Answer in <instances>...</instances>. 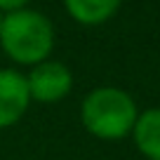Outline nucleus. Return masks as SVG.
Segmentation results:
<instances>
[{"mask_svg":"<svg viewBox=\"0 0 160 160\" xmlns=\"http://www.w3.org/2000/svg\"><path fill=\"white\" fill-rule=\"evenodd\" d=\"M0 47L19 66H35L54 50V24L38 10L21 7L5 12L0 24Z\"/></svg>","mask_w":160,"mask_h":160,"instance_id":"obj_1","label":"nucleus"},{"mask_svg":"<svg viewBox=\"0 0 160 160\" xmlns=\"http://www.w3.org/2000/svg\"><path fill=\"white\" fill-rule=\"evenodd\" d=\"M31 106L26 75L17 68H0V130L17 125Z\"/></svg>","mask_w":160,"mask_h":160,"instance_id":"obj_4","label":"nucleus"},{"mask_svg":"<svg viewBox=\"0 0 160 160\" xmlns=\"http://www.w3.org/2000/svg\"><path fill=\"white\" fill-rule=\"evenodd\" d=\"M31 0H0V12L5 14V12H14V10H21L26 7Z\"/></svg>","mask_w":160,"mask_h":160,"instance_id":"obj_7","label":"nucleus"},{"mask_svg":"<svg viewBox=\"0 0 160 160\" xmlns=\"http://www.w3.org/2000/svg\"><path fill=\"white\" fill-rule=\"evenodd\" d=\"M122 0H64V7L80 26H101L115 17Z\"/></svg>","mask_w":160,"mask_h":160,"instance_id":"obj_6","label":"nucleus"},{"mask_svg":"<svg viewBox=\"0 0 160 160\" xmlns=\"http://www.w3.org/2000/svg\"><path fill=\"white\" fill-rule=\"evenodd\" d=\"M137 101L120 87H94L80 104L82 127L101 141H120L132 134L137 122Z\"/></svg>","mask_w":160,"mask_h":160,"instance_id":"obj_2","label":"nucleus"},{"mask_svg":"<svg viewBox=\"0 0 160 160\" xmlns=\"http://www.w3.org/2000/svg\"><path fill=\"white\" fill-rule=\"evenodd\" d=\"M31 92V101L38 104H59L73 90V73L64 61L45 59L31 66V73L26 75Z\"/></svg>","mask_w":160,"mask_h":160,"instance_id":"obj_3","label":"nucleus"},{"mask_svg":"<svg viewBox=\"0 0 160 160\" xmlns=\"http://www.w3.org/2000/svg\"><path fill=\"white\" fill-rule=\"evenodd\" d=\"M132 139L146 160H160V108H146L137 115Z\"/></svg>","mask_w":160,"mask_h":160,"instance_id":"obj_5","label":"nucleus"},{"mask_svg":"<svg viewBox=\"0 0 160 160\" xmlns=\"http://www.w3.org/2000/svg\"><path fill=\"white\" fill-rule=\"evenodd\" d=\"M2 17H5V14H2V12H0V24H2Z\"/></svg>","mask_w":160,"mask_h":160,"instance_id":"obj_8","label":"nucleus"}]
</instances>
